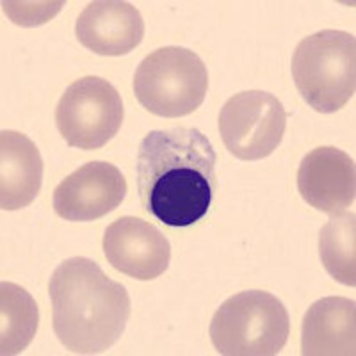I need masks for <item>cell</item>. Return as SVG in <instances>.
Returning a JSON list of instances; mask_svg holds the SVG:
<instances>
[{
  "instance_id": "277c9868",
  "label": "cell",
  "mask_w": 356,
  "mask_h": 356,
  "mask_svg": "<svg viewBox=\"0 0 356 356\" xmlns=\"http://www.w3.org/2000/svg\"><path fill=\"white\" fill-rule=\"evenodd\" d=\"M211 340L225 356H273L285 348L291 332L284 303L264 291L228 298L212 317Z\"/></svg>"
},
{
  "instance_id": "6da1fadb",
  "label": "cell",
  "mask_w": 356,
  "mask_h": 356,
  "mask_svg": "<svg viewBox=\"0 0 356 356\" xmlns=\"http://www.w3.org/2000/svg\"><path fill=\"white\" fill-rule=\"evenodd\" d=\"M216 150L198 129L152 130L138 150L136 177L145 211L173 228L198 222L218 189Z\"/></svg>"
},
{
  "instance_id": "30bf717a",
  "label": "cell",
  "mask_w": 356,
  "mask_h": 356,
  "mask_svg": "<svg viewBox=\"0 0 356 356\" xmlns=\"http://www.w3.org/2000/svg\"><path fill=\"white\" fill-rule=\"evenodd\" d=\"M298 191L310 207L333 216L356 198L355 161L335 146H321L303 157L298 170Z\"/></svg>"
},
{
  "instance_id": "ba28073f",
  "label": "cell",
  "mask_w": 356,
  "mask_h": 356,
  "mask_svg": "<svg viewBox=\"0 0 356 356\" xmlns=\"http://www.w3.org/2000/svg\"><path fill=\"white\" fill-rule=\"evenodd\" d=\"M127 196V180L114 164L88 162L54 191V211L66 221H95L116 211Z\"/></svg>"
},
{
  "instance_id": "5bb4252c",
  "label": "cell",
  "mask_w": 356,
  "mask_h": 356,
  "mask_svg": "<svg viewBox=\"0 0 356 356\" xmlns=\"http://www.w3.org/2000/svg\"><path fill=\"white\" fill-rule=\"evenodd\" d=\"M40 310L34 298L17 284H0V353L20 355L36 335Z\"/></svg>"
},
{
  "instance_id": "7a4b0ae2",
  "label": "cell",
  "mask_w": 356,
  "mask_h": 356,
  "mask_svg": "<svg viewBox=\"0 0 356 356\" xmlns=\"http://www.w3.org/2000/svg\"><path fill=\"white\" fill-rule=\"evenodd\" d=\"M54 332L68 351L98 355L116 344L130 319L127 289L100 266L73 257L57 266L49 284Z\"/></svg>"
},
{
  "instance_id": "9c48e42d",
  "label": "cell",
  "mask_w": 356,
  "mask_h": 356,
  "mask_svg": "<svg viewBox=\"0 0 356 356\" xmlns=\"http://www.w3.org/2000/svg\"><path fill=\"white\" fill-rule=\"evenodd\" d=\"M102 248L116 271L141 282L159 278L170 267L171 248L166 237L152 222L134 216L111 222Z\"/></svg>"
},
{
  "instance_id": "7c38bea8",
  "label": "cell",
  "mask_w": 356,
  "mask_h": 356,
  "mask_svg": "<svg viewBox=\"0 0 356 356\" xmlns=\"http://www.w3.org/2000/svg\"><path fill=\"white\" fill-rule=\"evenodd\" d=\"M356 303L348 298H323L307 310L301 326V355L355 356Z\"/></svg>"
},
{
  "instance_id": "2e32d148",
  "label": "cell",
  "mask_w": 356,
  "mask_h": 356,
  "mask_svg": "<svg viewBox=\"0 0 356 356\" xmlns=\"http://www.w3.org/2000/svg\"><path fill=\"white\" fill-rule=\"evenodd\" d=\"M2 8L17 25L34 27L56 17L63 2H2Z\"/></svg>"
},
{
  "instance_id": "4fadbf2b",
  "label": "cell",
  "mask_w": 356,
  "mask_h": 356,
  "mask_svg": "<svg viewBox=\"0 0 356 356\" xmlns=\"http://www.w3.org/2000/svg\"><path fill=\"white\" fill-rule=\"evenodd\" d=\"M43 180L40 150L25 134L0 132V209L20 211L36 200Z\"/></svg>"
},
{
  "instance_id": "3957f363",
  "label": "cell",
  "mask_w": 356,
  "mask_h": 356,
  "mask_svg": "<svg viewBox=\"0 0 356 356\" xmlns=\"http://www.w3.org/2000/svg\"><path fill=\"white\" fill-rule=\"evenodd\" d=\"M292 79L301 98L317 113L348 106L356 89L355 36L326 29L301 40L292 56Z\"/></svg>"
},
{
  "instance_id": "52a82bcc",
  "label": "cell",
  "mask_w": 356,
  "mask_h": 356,
  "mask_svg": "<svg viewBox=\"0 0 356 356\" xmlns=\"http://www.w3.org/2000/svg\"><path fill=\"white\" fill-rule=\"evenodd\" d=\"M284 104L267 91H243L228 98L219 113V134L234 157L260 161L278 148L287 129Z\"/></svg>"
},
{
  "instance_id": "9a60e30c",
  "label": "cell",
  "mask_w": 356,
  "mask_h": 356,
  "mask_svg": "<svg viewBox=\"0 0 356 356\" xmlns=\"http://www.w3.org/2000/svg\"><path fill=\"white\" fill-rule=\"evenodd\" d=\"M319 255L324 269L340 284L356 285V216L333 214L319 234Z\"/></svg>"
},
{
  "instance_id": "8992f818",
  "label": "cell",
  "mask_w": 356,
  "mask_h": 356,
  "mask_svg": "<svg viewBox=\"0 0 356 356\" xmlns=\"http://www.w3.org/2000/svg\"><path fill=\"white\" fill-rule=\"evenodd\" d=\"M123 102L111 82L84 77L66 88L56 107V125L68 146L98 150L122 129Z\"/></svg>"
},
{
  "instance_id": "8fae6325",
  "label": "cell",
  "mask_w": 356,
  "mask_h": 356,
  "mask_svg": "<svg viewBox=\"0 0 356 356\" xmlns=\"http://www.w3.org/2000/svg\"><path fill=\"white\" fill-rule=\"evenodd\" d=\"M75 34L84 49L98 56H125L145 38V20L129 2L97 0L79 15Z\"/></svg>"
},
{
  "instance_id": "5b68a950",
  "label": "cell",
  "mask_w": 356,
  "mask_h": 356,
  "mask_svg": "<svg viewBox=\"0 0 356 356\" xmlns=\"http://www.w3.org/2000/svg\"><path fill=\"white\" fill-rule=\"evenodd\" d=\"M209 89V73L193 50L164 47L146 56L134 75V93L148 113L180 118L195 113Z\"/></svg>"
}]
</instances>
